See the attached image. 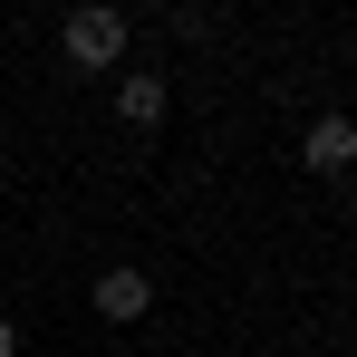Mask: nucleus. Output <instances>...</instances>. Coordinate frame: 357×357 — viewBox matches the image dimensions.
Wrapping results in <instances>:
<instances>
[{
  "mask_svg": "<svg viewBox=\"0 0 357 357\" xmlns=\"http://www.w3.org/2000/svg\"><path fill=\"white\" fill-rule=\"evenodd\" d=\"M59 49H68L77 68H116V59H126V10H107V0H87V10H68Z\"/></svg>",
  "mask_w": 357,
  "mask_h": 357,
  "instance_id": "obj_1",
  "label": "nucleus"
},
{
  "mask_svg": "<svg viewBox=\"0 0 357 357\" xmlns=\"http://www.w3.org/2000/svg\"><path fill=\"white\" fill-rule=\"evenodd\" d=\"M299 165L309 174H357V116H309V135H299Z\"/></svg>",
  "mask_w": 357,
  "mask_h": 357,
  "instance_id": "obj_2",
  "label": "nucleus"
},
{
  "mask_svg": "<svg viewBox=\"0 0 357 357\" xmlns=\"http://www.w3.org/2000/svg\"><path fill=\"white\" fill-rule=\"evenodd\" d=\"M145 309H155V280L145 271H97V319L107 328H135Z\"/></svg>",
  "mask_w": 357,
  "mask_h": 357,
  "instance_id": "obj_3",
  "label": "nucleus"
},
{
  "mask_svg": "<svg viewBox=\"0 0 357 357\" xmlns=\"http://www.w3.org/2000/svg\"><path fill=\"white\" fill-rule=\"evenodd\" d=\"M165 107H174V87L155 77V68H135V77H116V116L145 135V126H165Z\"/></svg>",
  "mask_w": 357,
  "mask_h": 357,
  "instance_id": "obj_4",
  "label": "nucleus"
},
{
  "mask_svg": "<svg viewBox=\"0 0 357 357\" xmlns=\"http://www.w3.org/2000/svg\"><path fill=\"white\" fill-rule=\"evenodd\" d=\"M0 357H20V328H10V319H0Z\"/></svg>",
  "mask_w": 357,
  "mask_h": 357,
  "instance_id": "obj_5",
  "label": "nucleus"
}]
</instances>
